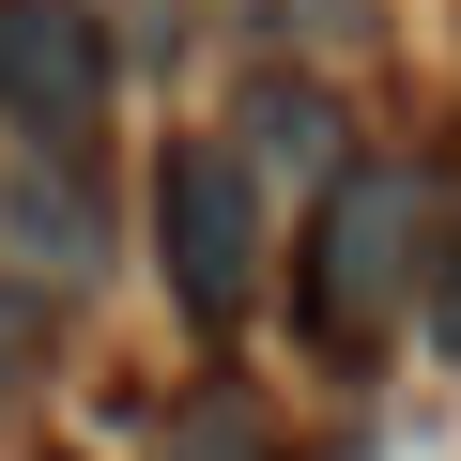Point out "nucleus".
<instances>
[{
	"label": "nucleus",
	"instance_id": "1",
	"mask_svg": "<svg viewBox=\"0 0 461 461\" xmlns=\"http://www.w3.org/2000/svg\"><path fill=\"white\" fill-rule=\"evenodd\" d=\"M415 262H430V185L384 154L323 169V230H308V339L323 354H384L415 323Z\"/></svg>",
	"mask_w": 461,
	"mask_h": 461
},
{
	"label": "nucleus",
	"instance_id": "2",
	"mask_svg": "<svg viewBox=\"0 0 461 461\" xmlns=\"http://www.w3.org/2000/svg\"><path fill=\"white\" fill-rule=\"evenodd\" d=\"M154 247H169V308H185L200 339L247 323V293H262V185H247L230 139H169V169H154Z\"/></svg>",
	"mask_w": 461,
	"mask_h": 461
},
{
	"label": "nucleus",
	"instance_id": "3",
	"mask_svg": "<svg viewBox=\"0 0 461 461\" xmlns=\"http://www.w3.org/2000/svg\"><path fill=\"white\" fill-rule=\"evenodd\" d=\"M0 123L77 154L108 123V32H93V0H0Z\"/></svg>",
	"mask_w": 461,
	"mask_h": 461
},
{
	"label": "nucleus",
	"instance_id": "4",
	"mask_svg": "<svg viewBox=\"0 0 461 461\" xmlns=\"http://www.w3.org/2000/svg\"><path fill=\"white\" fill-rule=\"evenodd\" d=\"M230 154H247V169H339V93H308V77H262L247 108H230Z\"/></svg>",
	"mask_w": 461,
	"mask_h": 461
},
{
	"label": "nucleus",
	"instance_id": "5",
	"mask_svg": "<svg viewBox=\"0 0 461 461\" xmlns=\"http://www.w3.org/2000/svg\"><path fill=\"white\" fill-rule=\"evenodd\" d=\"M154 461H277V446H262V415H247V400H185Z\"/></svg>",
	"mask_w": 461,
	"mask_h": 461
},
{
	"label": "nucleus",
	"instance_id": "6",
	"mask_svg": "<svg viewBox=\"0 0 461 461\" xmlns=\"http://www.w3.org/2000/svg\"><path fill=\"white\" fill-rule=\"evenodd\" d=\"M32 369H47V308H32V293H0V400H16Z\"/></svg>",
	"mask_w": 461,
	"mask_h": 461
},
{
	"label": "nucleus",
	"instance_id": "7",
	"mask_svg": "<svg viewBox=\"0 0 461 461\" xmlns=\"http://www.w3.org/2000/svg\"><path fill=\"white\" fill-rule=\"evenodd\" d=\"M430 215H446V200H430ZM415 293H430V339L461 354V215H446V262H415Z\"/></svg>",
	"mask_w": 461,
	"mask_h": 461
}]
</instances>
